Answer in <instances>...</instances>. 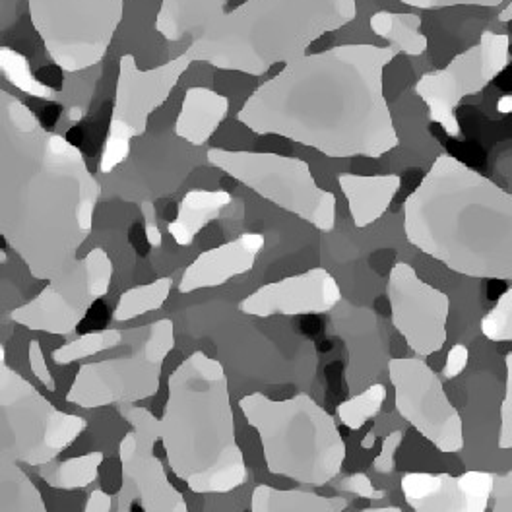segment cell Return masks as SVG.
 Listing matches in <instances>:
<instances>
[{"label": "cell", "mask_w": 512, "mask_h": 512, "mask_svg": "<svg viewBox=\"0 0 512 512\" xmlns=\"http://www.w3.org/2000/svg\"><path fill=\"white\" fill-rule=\"evenodd\" d=\"M97 200L99 183L82 152L2 90L0 235L35 280L59 286L76 276Z\"/></svg>", "instance_id": "6da1fadb"}, {"label": "cell", "mask_w": 512, "mask_h": 512, "mask_svg": "<svg viewBox=\"0 0 512 512\" xmlns=\"http://www.w3.org/2000/svg\"><path fill=\"white\" fill-rule=\"evenodd\" d=\"M396 55L369 43L303 55L258 86L237 121L328 158H383L400 144L384 97V68Z\"/></svg>", "instance_id": "7a4b0ae2"}, {"label": "cell", "mask_w": 512, "mask_h": 512, "mask_svg": "<svg viewBox=\"0 0 512 512\" xmlns=\"http://www.w3.org/2000/svg\"><path fill=\"white\" fill-rule=\"evenodd\" d=\"M404 233L456 274L512 282V194L448 154L406 198Z\"/></svg>", "instance_id": "3957f363"}, {"label": "cell", "mask_w": 512, "mask_h": 512, "mask_svg": "<svg viewBox=\"0 0 512 512\" xmlns=\"http://www.w3.org/2000/svg\"><path fill=\"white\" fill-rule=\"evenodd\" d=\"M160 441L171 472L192 493H229L247 481L224 365L194 352L169 375Z\"/></svg>", "instance_id": "277c9868"}, {"label": "cell", "mask_w": 512, "mask_h": 512, "mask_svg": "<svg viewBox=\"0 0 512 512\" xmlns=\"http://www.w3.org/2000/svg\"><path fill=\"white\" fill-rule=\"evenodd\" d=\"M355 0H249L192 37L187 55L249 76L289 64L355 20Z\"/></svg>", "instance_id": "5b68a950"}, {"label": "cell", "mask_w": 512, "mask_h": 512, "mask_svg": "<svg viewBox=\"0 0 512 512\" xmlns=\"http://www.w3.org/2000/svg\"><path fill=\"white\" fill-rule=\"evenodd\" d=\"M239 406L260 437L270 474L324 487L342 472L348 454L342 433L334 417L309 394L272 400L255 392Z\"/></svg>", "instance_id": "8992f818"}, {"label": "cell", "mask_w": 512, "mask_h": 512, "mask_svg": "<svg viewBox=\"0 0 512 512\" xmlns=\"http://www.w3.org/2000/svg\"><path fill=\"white\" fill-rule=\"evenodd\" d=\"M130 350L119 357L86 363L78 369L66 392V402L84 410L111 404H134L158 394L161 371L175 348V324L171 319L125 332Z\"/></svg>", "instance_id": "52a82bcc"}, {"label": "cell", "mask_w": 512, "mask_h": 512, "mask_svg": "<svg viewBox=\"0 0 512 512\" xmlns=\"http://www.w3.org/2000/svg\"><path fill=\"white\" fill-rule=\"evenodd\" d=\"M88 429L84 417L57 410L6 363L0 346V458L41 468Z\"/></svg>", "instance_id": "ba28073f"}, {"label": "cell", "mask_w": 512, "mask_h": 512, "mask_svg": "<svg viewBox=\"0 0 512 512\" xmlns=\"http://www.w3.org/2000/svg\"><path fill=\"white\" fill-rule=\"evenodd\" d=\"M208 161L264 200L328 233L336 225V196L320 189L307 161L272 152L212 148Z\"/></svg>", "instance_id": "9c48e42d"}, {"label": "cell", "mask_w": 512, "mask_h": 512, "mask_svg": "<svg viewBox=\"0 0 512 512\" xmlns=\"http://www.w3.org/2000/svg\"><path fill=\"white\" fill-rule=\"evenodd\" d=\"M127 0H28L33 30L64 72L101 63L125 16Z\"/></svg>", "instance_id": "30bf717a"}, {"label": "cell", "mask_w": 512, "mask_h": 512, "mask_svg": "<svg viewBox=\"0 0 512 512\" xmlns=\"http://www.w3.org/2000/svg\"><path fill=\"white\" fill-rule=\"evenodd\" d=\"M191 63L183 53L169 63L142 70L132 55L121 57L111 123L99 160L101 173H111L127 160L130 142L146 132L150 115L169 99Z\"/></svg>", "instance_id": "8fae6325"}, {"label": "cell", "mask_w": 512, "mask_h": 512, "mask_svg": "<svg viewBox=\"0 0 512 512\" xmlns=\"http://www.w3.org/2000/svg\"><path fill=\"white\" fill-rule=\"evenodd\" d=\"M511 43L509 33L485 30L474 47L456 55L445 68L423 74L416 94L427 105L429 121L441 125L450 138H462L456 117L460 101L483 92L511 64Z\"/></svg>", "instance_id": "7c38bea8"}, {"label": "cell", "mask_w": 512, "mask_h": 512, "mask_svg": "<svg viewBox=\"0 0 512 512\" xmlns=\"http://www.w3.org/2000/svg\"><path fill=\"white\" fill-rule=\"evenodd\" d=\"M388 377L394 386V406L421 437L441 452L464 448L460 412L448 400L441 377L421 357L388 361Z\"/></svg>", "instance_id": "4fadbf2b"}, {"label": "cell", "mask_w": 512, "mask_h": 512, "mask_svg": "<svg viewBox=\"0 0 512 512\" xmlns=\"http://www.w3.org/2000/svg\"><path fill=\"white\" fill-rule=\"evenodd\" d=\"M111 278V258L103 249H94L82 258L74 278L59 286L49 284L30 303L14 309L10 319L30 330L68 336L86 319L97 299L109 293Z\"/></svg>", "instance_id": "5bb4252c"}, {"label": "cell", "mask_w": 512, "mask_h": 512, "mask_svg": "<svg viewBox=\"0 0 512 512\" xmlns=\"http://www.w3.org/2000/svg\"><path fill=\"white\" fill-rule=\"evenodd\" d=\"M386 295L394 328L404 336L417 357L441 352L447 344L450 299L441 289L429 286L406 262L390 268Z\"/></svg>", "instance_id": "9a60e30c"}, {"label": "cell", "mask_w": 512, "mask_h": 512, "mask_svg": "<svg viewBox=\"0 0 512 512\" xmlns=\"http://www.w3.org/2000/svg\"><path fill=\"white\" fill-rule=\"evenodd\" d=\"M156 443L127 433L119 445L121 489L117 512H189L181 491L167 478L160 458L154 454Z\"/></svg>", "instance_id": "2e32d148"}, {"label": "cell", "mask_w": 512, "mask_h": 512, "mask_svg": "<svg viewBox=\"0 0 512 512\" xmlns=\"http://www.w3.org/2000/svg\"><path fill=\"white\" fill-rule=\"evenodd\" d=\"M342 301V289L326 268H311L280 282L266 284L239 303L249 317L270 319L276 315H324Z\"/></svg>", "instance_id": "e0dca14e"}, {"label": "cell", "mask_w": 512, "mask_h": 512, "mask_svg": "<svg viewBox=\"0 0 512 512\" xmlns=\"http://www.w3.org/2000/svg\"><path fill=\"white\" fill-rule=\"evenodd\" d=\"M495 480V474L478 470L462 476L410 472L400 487L414 512H487Z\"/></svg>", "instance_id": "ac0fdd59"}, {"label": "cell", "mask_w": 512, "mask_h": 512, "mask_svg": "<svg viewBox=\"0 0 512 512\" xmlns=\"http://www.w3.org/2000/svg\"><path fill=\"white\" fill-rule=\"evenodd\" d=\"M264 245L266 239L262 233H243L233 241L198 255L183 272L179 291L192 293L198 289L218 288L235 276L251 272Z\"/></svg>", "instance_id": "d6986e66"}, {"label": "cell", "mask_w": 512, "mask_h": 512, "mask_svg": "<svg viewBox=\"0 0 512 512\" xmlns=\"http://www.w3.org/2000/svg\"><path fill=\"white\" fill-rule=\"evenodd\" d=\"M338 185L344 192L353 224L365 229L381 220L402 187L398 175H355L340 173Z\"/></svg>", "instance_id": "ffe728a7"}, {"label": "cell", "mask_w": 512, "mask_h": 512, "mask_svg": "<svg viewBox=\"0 0 512 512\" xmlns=\"http://www.w3.org/2000/svg\"><path fill=\"white\" fill-rule=\"evenodd\" d=\"M229 99L210 88H189L175 121V134L192 146H204L224 123Z\"/></svg>", "instance_id": "44dd1931"}, {"label": "cell", "mask_w": 512, "mask_h": 512, "mask_svg": "<svg viewBox=\"0 0 512 512\" xmlns=\"http://www.w3.org/2000/svg\"><path fill=\"white\" fill-rule=\"evenodd\" d=\"M229 0H161L156 32L175 43L187 35L196 37L218 22Z\"/></svg>", "instance_id": "7402d4cb"}, {"label": "cell", "mask_w": 512, "mask_h": 512, "mask_svg": "<svg viewBox=\"0 0 512 512\" xmlns=\"http://www.w3.org/2000/svg\"><path fill=\"white\" fill-rule=\"evenodd\" d=\"M231 204V194L225 191H191L179 204L177 218L169 224V235L179 247H191L194 237Z\"/></svg>", "instance_id": "603a6c76"}, {"label": "cell", "mask_w": 512, "mask_h": 512, "mask_svg": "<svg viewBox=\"0 0 512 512\" xmlns=\"http://www.w3.org/2000/svg\"><path fill=\"white\" fill-rule=\"evenodd\" d=\"M348 501L342 497H322L303 489H276L256 485L251 512H344Z\"/></svg>", "instance_id": "cb8c5ba5"}, {"label": "cell", "mask_w": 512, "mask_h": 512, "mask_svg": "<svg viewBox=\"0 0 512 512\" xmlns=\"http://www.w3.org/2000/svg\"><path fill=\"white\" fill-rule=\"evenodd\" d=\"M375 35L390 43L398 53L419 57L427 51V37L421 33V18L412 12H375L369 20Z\"/></svg>", "instance_id": "d4e9b609"}, {"label": "cell", "mask_w": 512, "mask_h": 512, "mask_svg": "<svg viewBox=\"0 0 512 512\" xmlns=\"http://www.w3.org/2000/svg\"><path fill=\"white\" fill-rule=\"evenodd\" d=\"M0 512H49L39 489L10 458H0Z\"/></svg>", "instance_id": "484cf974"}, {"label": "cell", "mask_w": 512, "mask_h": 512, "mask_svg": "<svg viewBox=\"0 0 512 512\" xmlns=\"http://www.w3.org/2000/svg\"><path fill=\"white\" fill-rule=\"evenodd\" d=\"M101 464L103 452H88L63 462H49L39 468V476L49 487L55 489H84L97 480Z\"/></svg>", "instance_id": "4316f807"}, {"label": "cell", "mask_w": 512, "mask_h": 512, "mask_svg": "<svg viewBox=\"0 0 512 512\" xmlns=\"http://www.w3.org/2000/svg\"><path fill=\"white\" fill-rule=\"evenodd\" d=\"M171 288H173V280L169 276H165L152 284L127 289L119 297V303L113 311V320L127 322V320L138 319L146 313L160 311L171 293Z\"/></svg>", "instance_id": "83f0119b"}, {"label": "cell", "mask_w": 512, "mask_h": 512, "mask_svg": "<svg viewBox=\"0 0 512 512\" xmlns=\"http://www.w3.org/2000/svg\"><path fill=\"white\" fill-rule=\"evenodd\" d=\"M123 344H125V332H121L117 328L96 330V332L78 336V338L63 344L61 348H57L53 352V361L57 365H70L74 361L92 357V355L123 346Z\"/></svg>", "instance_id": "f1b7e54d"}, {"label": "cell", "mask_w": 512, "mask_h": 512, "mask_svg": "<svg viewBox=\"0 0 512 512\" xmlns=\"http://www.w3.org/2000/svg\"><path fill=\"white\" fill-rule=\"evenodd\" d=\"M384 400H386V388L383 384H371L361 394L342 402L336 408V414L348 429L359 431L369 419H373L381 412Z\"/></svg>", "instance_id": "f546056e"}, {"label": "cell", "mask_w": 512, "mask_h": 512, "mask_svg": "<svg viewBox=\"0 0 512 512\" xmlns=\"http://www.w3.org/2000/svg\"><path fill=\"white\" fill-rule=\"evenodd\" d=\"M0 68L6 76V80L12 86H16L18 90H22L24 94L41 97V99H51L55 96V92L49 86H45L43 82H39L33 76L32 68H30V63L26 61V57L16 53L14 49L0 47Z\"/></svg>", "instance_id": "4dcf8cb0"}, {"label": "cell", "mask_w": 512, "mask_h": 512, "mask_svg": "<svg viewBox=\"0 0 512 512\" xmlns=\"http://www.w3.org/2000/svg\"><path fill=\"white\" fill-rule=\"evenodd\" d=\"M481 334L491 342H512V286L481 319Z\"/></svg>", "instance_id": "1f68e13d"}, {"label": "cell", "mask_w": 512, "mask_h": 512, "mask_svg": "<svg viewBox=\"0 0 512 512\" xmlns=\"http://www.w3.org/2000/svg\"><path fill=\"white\" fill-rule=\"evenodd\" d=\"M121 416L127 419L128 425L132 427V431L138 437H142L150 443L160 441V419L154 416L150 410L132 406V404H121Z\"/></svg>", "instance_id": "d6a6232c"}, {"label": "cell", "mask_w": 512, "mask_h": 512, "mask_svg": "<svg viewBox=\"0 0 512 512\" xmlns=\"http://www.w3.org/2000/svg\"><path fill=\"white\" fill-rule=\"evenodd\" d=\"M505 396L501 402V429H499V448L511 450L512 448V352L505 357Z\"/></svg>", "instance_id": "836d02e7"}, {"label": "cell", "mask_w": 512, "mask_h": 512, "mask_svg": "<svg viewBox=\"0 0 512 512\" xmlns=\"http://www.w3.org/2000/svg\"><path fill=\"white\" fill-rule=\"evenodd\" d=\"M402 441H404V431H402V429L392 431V433L384 439L381 454H379V456L375 458V462H373V468H375L379 474H390V472L394 470L396 450L400 448Z\"/></svg>", "instance_id": "e575fe53"}, {"label": "cell", "mask_w": 512, "mask_h": 512, "mask_svg": "<svg viewBox=\"0 0 512 512\" xmlns=\"http://www.w3.org/2000/svg\"><path fill=\"white\" fill-rule=\"evenodd\" d=\"M28 359H30V367H32V373L35 375V379H39V383L45 384L47 390L55 392L57 390V383L49 371V365L45 361V353L41 350V344L37 340L30 342V348H28Z\"/></svg>", "instance_id": "d590c367"}, {"label": "cell", "mask_w": 512, "mask_h": 512, "mask_svg": "<svg viewBox=\"0 0 512 512\" xmlns=\"http://www.w3.org/2000/svg\"><path fill=\"white\" fill-rule=\"evenodd\" d=\"M340 487L344 491H350L353 495H357L361 499H369V501H379V499H384V495H386L381 489H375V485H373V481L369 480V476L361 474V472L346 478L340 483Z\"/></svg>", "instance_id": "8d00e7d4"}, {"label": "cell", "mask_w": 512, "mask_h": 512, "mask_svg": "<svg viewBox=\"0 0 512 512\" xmlns=\"http://www.w3.org/2000/svg\"><path fill=\"white\" fill-rule=\"evenodd\" d=\"M406 6L419 10H435V8H450V6H485L493 8L503 4L505 0H400Z\"/></svg>", "instance_id": "74e56055"}, {"label": "cell", "mask_w": 512, "mask_h": 512, "mask_svg": "<svg viewBox=\"0 0 512 512\" xmlns=\"http://www.w3.org/2000/svg\"><path fill=\"white\" fill-rule=\"evenodd\" d=\"M493 512H512V470L497 476L495 480Z\"/></svg>", "instance_id": "f35d334b"}, {"label": "cell", "mask_w": 512, "mask_h": 512, "mask_svg": "<svg viewBox=\"0 0 512 512\" xmlns=\"http://www.w3.org/2000/svg\"><path fill=\"white\" fill-rule=\"evenodd\" d=\"M468 359H470V352L464 344H456L450 348V352L447 353V363L443 367V377L450 381V379H456L466 367H468Z\"/></svg>", "instance_id": "ab89813d"}, {"label": "cell", "mask_w": 512, "mask_h": 512, "mask_svg": "<svg viewBox=\"0 0 512 512\" xmlns=\"http://www.w3.org/2000/svg\"><path fill=\"white\" fill-rule=\"evenodd\" d=\"M142 212H144V220H146V239H148V245H152L154 249L161 247L160 227L156 224V212H154V206L150 202H144L142 204Z\"/></svg>", "instance_id": "60d3db41"}, {"label": "cell", "mask_w": 512, "mask_h": 512, "mask_svg": "<svg viewBox=\"0 0 512 512\" xmlns=\"http://www.w3.org/2000/svg\"><path fill=\"white\" fill-rule=\"evenodd\" d=\"M113 507V497L101 489H96L90 493L84 512H111Z\"/></svg>", "instance_id": "b9f144b4"}, {"label": "cell", "mask_w": 512, "mask_h": 512, "mask_svg": "<svg viewBox=\"0 0 512 512\" xmlns=\"http://www.w3.org/2000/svg\"><path fill=\"white\" fill-rule=\"evenodd\" d=\"M497 111L503 115H512V94L503 96L497 101Z\"/></svg>", "instance_id": "7bdbcfd3"}, {"label": "cell", "mask_w": 512, "mask_h": 512, "mask_svg": "<svg viewBox=\"0 0 512 512\" xmlns=\"http://www.w3.org/2000/svg\"><path fill=\"white\" fill-rule=\"evenodd\" d=\"M375 439H377V431H375V429H371V431L365 435V439L361 441V448L369 450V448L375 447Z\"/></svg>", "instance_id": "ee69618b"}, {"label": "cell", "mask_w": 512, "mask_h": 512, "mask_svg": "<svg viewBox=\"0 0 512 512\" xmlns=\"http://www.w3.org/2000/svg\"><path fill=\"white\" fill-rule=\"evenodd\" d=\"M499 20L501 22H512V2L499 14Z\"/></svg>", "instance_id": "f6af8a7d"}, {"label": "cell", "mask_w": 512, "mask_h": 512, "mask_svg": "<svg viewBox=\"0 0 512 512\" xmlns=\"http://www.w3.org/2000/svg\"><path fill=\"white\" fill-rule=\"evenodd\" d=\"M361 512H402L398 507H371V509H365Z\"/></svg>", "instance_id": "bcb514c9"}]
</instances>
